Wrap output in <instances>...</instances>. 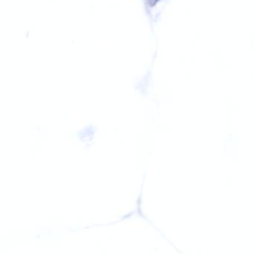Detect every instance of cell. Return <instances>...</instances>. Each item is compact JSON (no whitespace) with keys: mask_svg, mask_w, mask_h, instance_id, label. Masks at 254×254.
I'll return each mask as SVG.
<instances>
[{"mask_svg":"<svg viewBox=\"0 0 254 254\" xmlns=\"http://www.w3.org/2000/svg\"><path fill=\"white\" fill-rule=\"evenodd\" d=\"M162 0H146V4L148 8H154L159 2H161Z\"/></svg>","mask_w":254,"mask_h":254,"instance_id":"6da1fadb","label":"cell"}]
</instances>
